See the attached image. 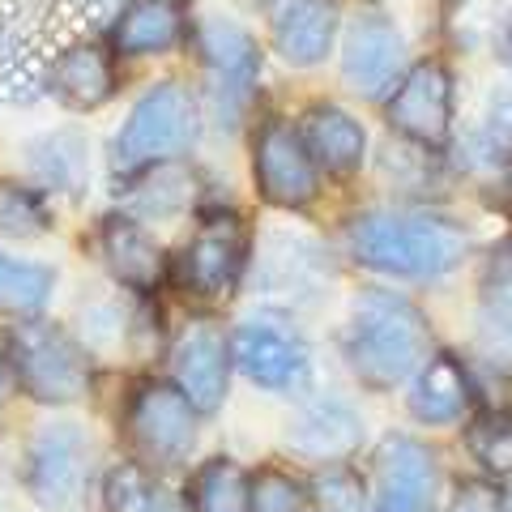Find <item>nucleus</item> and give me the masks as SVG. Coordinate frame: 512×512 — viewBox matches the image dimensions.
Listing matches in <instances>:
<instances>
[{
  "instance_id": "obj_27",
  "label": "nucleus",
  "mask_w": 512,
  "mask_h": 512,
  "mask_svg": "<svg viewBox=\"0 0 512 512\" xmlns=\"http://www.w3.org/2000/svg\"><path fill=\"white\" fill-rule=\"evenodd\" d=\"M188 197H192V175L180 171V167H171V158L167 163H154V171L141 180V188H133L137 210L154 214V218H167L175 210H184Z\"/></svg>"
},
{
  "instance_id": "obj_36",
  "label": "nucleus",
  "mask_w": 512,
  "mask_h": 512,
  "mask_svg": "<svg viewBox=\"0 0 512 512\" xmlns=\"http://www.w3.org/2000/svg\"><path fill=\"white\" fill-rule=\"evenodd\" d=\"M504 60H508V64H512V26H508V30H504Z\"/></svg>"
},
{
  "instance_id": "obj_38",
  "label": "nucleus",
  "mask_w": 512,
  "mask_h": 512,
  "mask_svg": "<svg viewBox=\"0 0 512 512\" xmlns=\"http://www.w3.org/2000/svg\"><path fill=\"white\" fill-rule=\"evenodd\" d=\"M265 5H269V0H265Z\"/></svg>"
},
{
  "instance_id": "obj_10",
  "label": "nucleus",
  "mask_w": 512,
  "mask_h": 512,
  "mask_svg": "<svg viewBox=\"0 0 512 512\" xmlns=\"http://www.w3.org/2000/svg\"><path fill=\"white\" fill-rule=\"evenodd\" d=\"M406 60V43L384 13H359L346 30L342 47V77L350 90H359L363 99H380L384 90L397 82V69Z\"/></svg>"
},
{
  "instance_id": "obj_13",
  "label": "nucleus",
  "mask_w": 512,
  "mask_h": 512,
  "mask_svg": "<svg viewBox=\"0 0 512 512\" xmlns=\"http://www.w3.org/2000/svg\"><path fill=\"white\" fill-rule=\"evenodd\" d=\"M436 491V457L419 440L389 436L376 453V512H427Z\"/></svg>"
},
{
  "instance_id": "obj_34",
  "label": "nucleus",
  "mask_w": 512,
  "mask_h": 512,
  "mask_svg": "<svg viewBox=\"0 0 512 512\" xmlns=\"http://www.w3.org/2000/svg\"><path fill=\"white\" fill-rule=\"evenodd\" d=\"M453 512H504V504H500V495H495L491 487H483V483H466V487L457 491Z\"/></svg>"
},
{
  "instance_id": "obj_12",
  "label": "nucleus",
  "mask_w": 512,
  "mask_h": 512,
  "mask_svg": "<svg viewBox=\"0 0 512 512\" xmlns=\"http://www.w3.org/2000/svg\"><path fill=\"white\" fill-rule=\"evenodd\" d=\"M231 359L261 389H291L308 367V350L278 320H244L231 338Z\"/></svg>"
},
{
  "instance_id": "obj_21",
  "label": "nucleus",
  "mask_w": 512,
  "mask_h": 512,
  "mask_svg": "<svg viewBox=\"0 0 512 512\" xmlns=\"http://www.w3.org/2000/svg\"><path fill=\"white\" fill-rule=\"evenodd\" d=\"M192 39H197V52L205 56V64L218 73V82L244 90L252 77L261 73V47H256V39L231 18L210 13V18L197 22Z\"/></svg>"
},
{
  "instance_id": "obj_14",
  "label": "nucleus",
  "mask_w": 512,
  "mask_h": 512,
  "mask_svg": "<svg viewBox=\"0 0 512 512\" xmlns=\"http://www.w3.org/2000/svg\"><path fill=\"white\" fill-rule=\"evenodd\" d=\"M188 39V9L180 0H128L111 26L120 56H167Z\"/></svg>"
},
{
  "instance_id": "obj_31",
  "label": "nucleus",
  "mask_w": 512,
  "mask_h": 512,
  "mask_svg": "<svg viewBox=\"0 0 512 512\" xmlns=\"http://www.w3.org/2000/svg\"><path fill=\"white\" fill-rule=\"evenodd\" d=\"M308 508V495L295 483L291 474L282 470H261L252 478V504L248 512H303Z\"/></svg>"
},
{
  "instance_id": "obj_19",
  "label": "nucleus",
  "mask_w": 512,
  "mask_h": 512,
  "mask_svg": "<svg viewBox=\"0 0 512 512\" xmlns=\"http://www.w3.org/2000/svg\"><path fill=\"white\" fill-rule=\"evenodd\" d=\"M303 146L325 171L333 175H350L359 171L363 150H367V133L350 111L333 107V103H316L303 116Z\"/></svg>"
},
{
  "instance_id": "obj_37",
  "label": "nucleus",
  "mask_w": 512,
  "mask_h": 512,
  "mask_svg": "<svg viewBox=\"0 0 512 512\" xmlns=\"http://www.w3.org/2000/svg\"><path fill=\"white\" fill-rule=\"evenodd\" d=\"M500 504H504V512H512V487H508V491L500 495Z\"/></svg>"
},
{
  "instance_id": "obj_35",
  "label": "nucleus",
  "mask_w": 512,
  "mask_h": 512,
  "mask_svg": "<svg viewBox=\"0 0 512 512\" xmlns=\"http://www.w3.org/2000/svg\"><path fill=\"white\" fill-rule=\"evenodd\" d=\"M5 389H9V355L0 350V397H5Z\"/></svg>"
},
{
  "instance_id": "obj_2",
  "label": "nucleus",
  "mask_w": 512,
  "mask_h": 512,
  "mask_svg": "<svg viewBox=\"0 0 512 512\" xmlns=\"http://www.w3.org/2000/svg\"><path fill=\"white\" fill-rule=\"evenodd\" d=\"M350 248L363 265L393 278H440L470 248V235L431 214H363L350 227Z\"/></svg>"
},
{
  "instance_id": "obj_22",
  "label": "nucleus",
  "mask_w": 512,
  "mask_h": 512,
  "mask_svg": "<svg viewBox=\"0 0 512 512\" xmlns=\"http://www.w3.org/2000/svg\"><path fill=\"white\" fill-rule=\"evenodd\" d=\"M325 252L303 235H269L261 248V282L278 295H316L325 286Z\"/></svg>"
},
{
  "instance_id": "obj_29",
  "label": "nucleus",
  "mask_w": 512,
  "mask_h": 512,
  "mask_svg": "<svg viewBox=\"0 0 512 512\" xmlns=\"http://www.w3.org/2000/svg\"><path fill=\"white\" fill-rule=\"evenodd\" d=\"M470 453L491 474H512V414H483L470 427Z\"/></svg>"
},
{
  "instance_id": "obj_33",
  "label": "nucleus",
  "mask_w": 512,
  "mask_h": 512,
  "mask_svg": "<svg viewBox=\"0 0 512 512\" xmlns=\"http://www.w3.org/2000/svg\"><path fill=\"white\" fill-rule=\"evenodd\" d=\"M320 500H325V508H329V512H367L363 487H359L346 470L320 478Z\"/></svg>"
},
{
  "instance_id": "obj_8",
  "label": "nucleus",
  "mask_w": 512,
  "mask_h": 512,
  "mask_svg": "<svg viewBox=\"0 0 512 512\" xmlns=\"http://www.w3.org/2000/svg\"><path fill=\"white\" fill-rule=\"evenodd\" d=\"M389 124L414 146L440 150L453 133V73L440 60L414 64L410 77L389 99Z\"/></svg>"
},
{
  "instance_id": "obj_24",
  "label": "nucleus",
  "mask_w": 512,
  "mask_h": 512,
  "mask_svg": "<svg viewBox=\"0 0 512 512\" xmlns=\"http://www.w3.org/2000/svg\"><path fill=\"white\" fill-rule=\"evenodd\" d=\"M252 478L235 466L231 457L205 461L192 478V512H248Z\"/></svg>"
},
{
  "instance_id": "obj_32",
  "label": "nucleus",
  "mask_w": 512,
  "mask_h": 512,
  "mask_svg": "<svg viewBox=\"0 0 512 512\" xmlns=\"http://www.w3.org/2000/svg\"><path fill=\"white\" fill-rule=\"evenodd\" d=\"M483 291L487 303L500 312H512V235L495 244V252L487 256V269H483Z\"/></svg>"
},
{
  "instance_id": "obj_4",
  "label": "nucleus",
  "mask_w": 512,
  "mask_h": 512,
  "mask_svg": "<svg viewBox=\"0 0 512 512\" xmlns=\"http://www.w3.org/2000/svg\"><path fill=\"white\" fill-rule=\"evenodd\" d=\"M5 355H9L13 380L35 402L64 406V402H77L90 389V367H86L82 346L56 325L26 320V325L13 329Z\"/></svg>"
},
{
  "instance_id": "obj_15",
  "label": "nucleus",
  "mask_w": 512,
  "mask_h": 512,
  "mask_svg": "<svg viewBox=\"0 0 512 512\" xmlns=\"http://www.w3.org/2000/svg\"><path fill=\"white\" fill-rule=\"evenodd\" d=\"M338 39V5L333 0H286L274 18V47L286 64L312 69L333 52Z\"/></svg>"
},
{
  "instance_id": "obj_23",
  "label": "nucleus",
  "mask_w": 512,
  "mask_h": 512,
  "mask_svg": "<svg viewBox=\"0 0 512 512\" xmlns=\"http://www.w3.org/2000/svg\"><path fill=\"white\" fill-rule=\"evenodd\" d=\"M26 167H30V175H35L43 188H52V192H82L86 175H90L86 137L77 133V128H56V133H43L39 141H30Z\"/></svg>"
},
{
  "instance_id": "obj_7",
  "label": "nucleus",
  "mask_w": 512,
  "mask_h": 512,
  "mask_svg": "<svg viewBox=\"0 0 512 512\" xmlns=\"http://www.w3.org/2000/svg\"><path fill=\"white\" fill-rule=\"evenodd\" d=\"M252 175L256 188L269 205L278 210H299L316 197V158L303 146V137L286 120H269L256 133V154H252Z\"/></svg>"
},
{
  "instance_id": "obj_30",
  "label": "nucleus",
  "mask_w": 512,
  "mask_h": 512,
  "mask_svg": "<svg viewBox=\"0 0 512 512\" xmlns=\"http://www.w3.org/2000/svg\"><path fill=\"white\" fill-rule=\"evenodd\" d=\"M474 150L487 163H508L512 158V90H495L487 99L483 124L474 133Z\"/></svg>"
},
{
  "instance_id": "obj_18",
  "label": "nucleus",
  "mask_w": 512,
  "mask_h": 512,
  "mask_svg": "<svg viewBox=\"0 0 512 512\" xmlns=\"http://www.w3.org/2000/svg\"><path fill=\"white\" fill-rule=\"evenodd\" d=\"M99 252L111 269V278L133 286V291H154L163 282L167 256L154 244V235L146 227H137L133 218H107L99 231Z\"/></svg>"
},
{
  "instance_id": "obj_11",
  "label": "nucleus",
  "mask_w": 512,
  "mask_h": 512,
  "mask_svg": "<svg viewBox=\"0 0 512 512\" xmlns=\"http://www.w3.org/2000/svg\"><path fill=\"white\" fill-rule=\"evenodd\" d=\"M227 367H231V346L210 320L188 325L171 350L175 384L192 402V410L201 414H214L222 406V397H227Z\"/></svg>"
},
{
  "instance_id": "obj_16",
  "label": "nucleus",
  "mask_w": 512,
  "mask_h": 512,
  "mask_svg": "<svg viewBox=\"0 0 512 512\" xmlns=\"http://www.w3.org/2000/svg\"><path fill=\"white\" fill-rule=\"evenodd\" d=\"M47 90L56 94L64 107L73 111H94L116 94V64L111 52H103L99 43H73L52 60L47 73Z\"/></svg>"
},
{
  "instance_id": "obj_17",
  "label": "nucleus",
  "mask_w": 512,
  "mask_h": 512,
  "mask_svg": "<svg viewBox=\"0 0 512 512\" xmlns=\"http://www.w3.org/2000/svg\"><path fill=\"white\" fill-rule=\"evenodd\" d=\"M363 444V423L359 414L342 402H316L299 414L286 431V448L308 461H346Z\"/></svg>"
},
{
  "instance_id": "obj_1",
  "label": "nucleus",
  "mask_w": 512,
  "mask_h": 512,
  "mask_svg": "<svg viewBox=\"0 0 512 512\" xmlns=\"http://www.w3.org/2000/svg\"><path fill=\"white\" fill-rule=\"evenodd\" d=\"M431 329L410 299L372 291L355 303V316L342 333L346 363L367 389H393L427 359Z\"/></svg>"
},
{
  "instance_id": "obj_20",
  "label": "nucleus",
  "mask_w": 512,
  "mask_h": 512,
  "mask_svg": "<svg viewBox=\"0 0 512 512\" xmlns=\"http://www.w3.org/2000/svg\"><path fill=\"white\" fill-rule=\"evenodd\" d=\"M470 402H474V384L466 376V367H461L453 355H436V359L423 363L419 380H414L410 414L419 423L448 427L470 410Z\"/></svg>"
},
{
  "instance_id": "obj_28",
  "label": "nucleus",
  "mask_w": 512,
  "mask_h": 512,
  "mask_svg": "<svg viewBox=\"0 0 512 512\" xmlns=\"http://www.w3.org/2000/svg\"><path fill=\"white\" fill-rule=\"evenodd\" d=\"M43 231H47V210H43L39 192L18 188V184L0 188V235L30 239V235H43Z\"/></svg>"
},
{
  "instance_id": "obj_26",
  "label": "nucleus",
  "mask_w": 512,
  "mask_h": 512,
  "mask_svg": "<svg viewBox=\"0 0 512 512\" xmlns=\"http://www.w3.org/2000/svg\"><path fill=\"white\" fill-rule=\"evenodd\" d=\"M107 508L111 512H180L171 495L141 466H116L107 474Z\"/></svg>"
},
{
  "instance_id": "obj_9",
  "label": "nucleus",
  "mask_w": 512,
  "mask_h": 512,
  "mask_svg": "<svg viewBox=\"0 0 512 512\" xmlns=\"http://www.w3.org/2000/svg\"><path fill=\"white\" fill-rule=\"evenodd\" d=\"M86 483V436L73 423L43 427L26 453V491L47 512H64L77 504Z\"/></svg>"
},
{
  "instance_id": "obj_3",
  "label": "nucleus",
  "mask_w": 512,
  "mask_h": 512,
  "mask_svg": "<svg viewBox=\"0 0 512 512\" xmlns=\"http://www.w3.org/2000/svg\"><path fill=\"white\" fill-rule=\"evenodd\" d=\"M197 133H201L197 99L184 86L163 82L141 94L137 107L128 111V124L116 137L111 163H116V171L133 175L141 167H154V163H167V158L184 154L197 141Z\"/></svg>"
},
{
  "instance_id": "obj_25",
  "label": "nucleus",
  "mask_w": 512,
  "mask_h": 512,
  "mask_svg": "<svg viewBox=\"0 0 512 512\" xmlns=\"http://www.w3.org/2000/svg\"><path fill=\"white\" fill-rule=\"evenodd\" d=\"M56 274L39 261H18L0 252V312L5 316H35L52 299Z\"/></svg>"
},
{
  "instance_id": "obj_6",
  "label": "nucleus",
  "mask_w": 512,
  "mask_h": 512,
  "mask_svg": "<svg viewBox=\"0 0 512 512\" xmlns=\"http://www.w3.org/2000/svg\"><path fill=\"white\" fill-rule=\"evenodd\" d=\"M192 402L171 384H141L128 406V436L137 453L154 466H180L197 444V419Z\"/></svg>"
},
{
  "instance_id": "obj_5",
  "label": "nucleus",
  "mask_w": 512,
  "mask_h": 512,
  "mask_svg": "<svg viewBox=\"0 0 512 512\" xmlns=\"http://www.w3.org/2000/svg\"><path fill=\"white\" fill-rule=\"evenodd\" d=\"M248 265V227L235 214H214L201 222L180 256V286L197 299H227Z\"/></svg>"
}]
</instances>
